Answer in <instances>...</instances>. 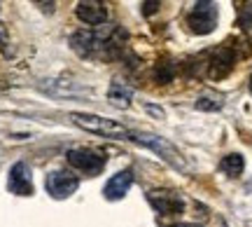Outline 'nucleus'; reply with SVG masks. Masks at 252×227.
Segmentation results:
<instances>
[{
    "mask_svg": "<svg viewBox=\"0 0 252 227\" xmlns=\"http://www.w3.org/2000/svg\"><path fill=\"white\" fill-rule=\"evenodd\" d=\"M128 138L135 141V143H140V146H145V148H150L152 152H157L161 159H166V162L171 164V166H175V169H180V171L187 169L185 157H182V154L178 152V148L171 146L166 138L157 136V134H147V131H131Z\"/></svg>",
    "mask_w": 252,
    "mask_h": 227,
    "instance_id": "nucleus-3",
    "label": "nucleus"
},
{
    "mask_svg": "<svg viewBox=\"0 0 252 227\" xmlns=\"http://www.w3.org/2000/svg\"><path fill=\"white\" fill-rule=\"evenodd\" d=\"M75 14L87 26H103V24H108V7L103 2H94V0L87 2V0H82L75 7Z\"/></svg>",
    "mask_w": 252,
    "mask_h": 227,
    "instance_id": "nucleus-10",
    "label": "nucleus"
},
{
    "mask_svg": "<svg viewBox=\"0 0 252 227\" xmlns=\"http://www.w3.org/2000/svg\"><path fill=\"white\" fill-rule=\"evenodd\" d=\"M171 227H201V225H191V223H180V225H171Z\"/></svg>",
    "mask_w": 252,
    "mask_h": 227,
    "instance_id": "nucleus-18",
    "label": "nucleus"
},
{
    "mask_svg": "<svg viewBox=\"0 0 252 227\" xmlns=\"http://www.w3.org/2000/svg\"><path fill=\"white\" fill-rule=\"evenodd\" d=\"M131 99H133V87H131L128 82L119 80V77H115V80L110 82V87H108L110 106H115V108H128V106H131Z\"/></svg>",
    "mask_w": 252,
    "mask_h": 227,
    "instance_id": "nucleus-12",
    "label": "nucleus"
},
{
    "mask_svg": "<svg viewBox=\"0 0 252 227\" xmlns=\"http://www.w3.org/2000/svg\"><path fill=\"white\" fill-rule=\"evenodd\" d=\"M236 59H238V54H236V49L231 45L217 47L215 52L208 56V64H206L208 77H213V80H222V77H226V75L231 73Z\"/></svg>",
    "mask_w": 252,
    "mask_h": 227,
    "instance_id": "nucleus-6",
    "label": "nucleus"
},
{
    "mask_svg": "<svg viewBox=\"0 0 252 227\" xmlns=\"http://www.w3.org/2000/svg\"><path fill=\"white\" fill-rule=\"evenodd\" d=\"M70 122L89 134H98L105 138H126L131 134V129H126L124 124H119L115 119L100 117V115H91V113H70Z\"/></svg>",
    "mask_w": 252,
    "mask_h": 227,
    "instance_id": "nucleus-2",
    "label": "nucleus"
},
{
    "mask_svg": "<svg viewBox=\"0 0 252 227\" xmlns=\"http://www.w3.org/2000/svg\"><path fill=\"white\" fill-rule=\"evenodd\" d=\"M131 185H133V171L131 169H124V171H117L108 183H105V199L110 201H117V199H124L126 192L131 190Z\"/></svg>",
    "mask_w": 252,
    "mask_h": 227,
    "instance_id": "nucleus-11",
    "label": "nucleus"
},
{
    "mask_svg": "<svg viewBox=\"0 0 252 227\" xmlns=\"http://www.w3.org/2000/svg\"><path fill=\"white\" fill-rule=\"evenodd\" d=\"M241 26L243 28H252V5H245V7H241Z\"/></svg>",
    "mask_w": 252,
    "mask_h": 227,
    "instance_id": "nucleus-16",
    "label": "nucleus"
},
{
    "mask_svg": "<svg viewBox=\"0 0 252 227\" xmlns=\"http://www.w3.org/2000/svg\"><path fill=\"white\" fill-rule=\"evenodd\" d=\"M126 42V33L117 26H105L103 31L84 28L70 38V47L84 59H112Z\"/></svg>",
    "mask_w": 252,
    "mask_h": 227,
    "instance_id": "nucleus-1",
    "label": "nucleus"
},
{
    "mask_svg": "<svg viewBox=\"0 0 252 227\" xmlns=\"http://www.w3.org/2000/svg\"><path fill=\"white\" fill-rule=\"evenodd\" d=\"M7 188L12 194H19V197H31L33 194V178H31V169H28L26 162H17L9 169Z\"/></svg>",
    "mask_w": 252,
    "mask_h": 227,
    "instance_id": "nucleus-9",
    "label": "nucleus"
},
{
    "mask_svg": "<svg viewBox=\"0 0 252 227\" xmlns=\"http://www.w3.org/2000/svg\"><path fill=\"white\" fill-rule=\"evenodd\" d=\"M147 201L161 216H180L185 211V199L173 190H152L147 194Z\"/></svg>",
    "mask_w": 252,
    "mask_h": 227,
    "instance_id": "nucleus-8",
    "label": "nucleus"
},
{
    "mask_svg": "<svg viewBox=\"0 0 252 227\" xmlns=\"http://www.w3.org/2000/svg\"><path fill=\"white\" fill-rule=\"evenodd\" d=\"M65 159L75 171H82L87 176H98L105 166V159L100 157L98 152H94L89 148H72L65 152Z\"/></svg>",
    "mask_w": 252,
    "mask_h": 227,
    "instance_id": "nucleus-5",
    "label": "nucleus"
},
{
    "mask_svg": "<svg viewBox=\"0 0 252 227\" xmlns=\"http://www.w3.org/2000/svg\"><path fill=\"white\" fill-rule=\"evenodd\" d=\"M173 75H175V64L168 61V59H166V61H159L157 68H154V77H157L159 82H163V84H166V82H171Z\"/></svg>",
    "mask_w": 252,
    "mask_h": 227,
    "instance_id": "nucleus-15",
    "label": "nucleus"
},
{
    "mask_svg": "<svg viewBox=\"0 0 252 227\" xmlns=\"http://www.w3.org/2000/svg\"><path fill=\"white\" fill-rule=\"evenodd\" d=\"M45 188L54 199H65L80 188V178L72 171H49L45 178Z\"/></svg>",
    "mask_w": 252,
    "mask_h": 227,
    "instance_id": "nucleus-7",
    "label": "nucleus"
},
{
    "mask_svg": "<svg viewBox=\"0 0 252 227\" xmlns=\"http://www.w3.org/2000/svg\"><path fill=\"white\" fill-rule=\"evenodd\" d=\"M224 106V96L222 94H217V91H206V94H201L196 101V108L198 110H220Z\"/></svg>",
    "mask_w": 252,
    "mask_h": 227,
    "instance_id": "nucleus-14",
    "label": "nucleus"
},
{
    "mask_svg": "<svg viewBox=\"0 0 252 227\" xmlns=\"http://www.w3.org/2000/svg\"><path fill=\"white\" fill-rule=\"evenodd\" d=\"M157 7H159V2H145L143 12H145V14H152V12H157Z\"/></svg>",
    "mask_w": 252,
    "mask_h": 227,
    "instance_id": "nucleus-17",
    "label": "nucleus"
},
{
    "mask_svg": "<svg viewBox=\"0 0 252 227\" xmlns=\"http://www.w3.org/2000/svg\"><path fill=\"white\" fill-rule=\"evenodd\" d=\"M217 24V7L215 2H196L187 14V26L196 36H208L215 31Z\"/></svg>",
    "mask_w": 252,
    "mask_h": 227,
    "instance_id": "nucleus-4",
    "label": "nucleus"
},
{
    "mask_svg": "<svg viewBox=\"0 0 252 227\" xmlns=\"http://www.w3.org/2000/svg\"><path fill=\"white\" fill-rule=\"evenodd\" d=\"M250 94H252V75H250Z\"/></svg>",
    "mask_w": 252,
    "mask_h": 227,
    "instance_id": "nucleus-19",
    "label": "nucleus"
},
{
    "mask_svg": "<svg viewBox=\"0 0 252 227\" xmlns=\"http://www.w3.org/2000/svg\"><path fill=\"white\" fill-rule=\"evenodd\" d=\"M220 169H222L226 176H231V178H238V176L243 173V169H245L243 154L231 152V154H226V157H222V162H220Z\"/></svg>",
    "mask_w": 252,
    "mask_h": 227,
    "instance_id": "nucleus-13",
    "label": "nucleus"
}]
</instances>
